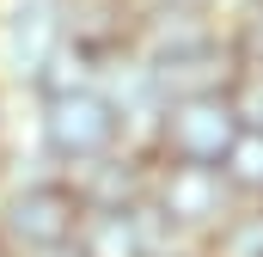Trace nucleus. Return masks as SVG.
<instances>
[{
  "label": "nucleus",
  "instance_id": "1",
  "mask_svg": "<svg viewBox=\"0 0 263 257\" xmlns=\"http://www.w3.org/2000/svg\"><path fill=\"white\" fill-rule=\"evenodd\" d=\"M49 147L55 153H73V159H92L117 141V104L98 92V86H67V92H49Z\"/></svg>",
  "mask_w": 263,
  "mask_h": 257
},
{
  "label": "nucleus",
  "instance_id": "4",
  "mask_svg": "<svg viewBox=\"0 0 263 257\" xmlns=\"http://www.w3.org/2000/svg\"><path fill=\"white\" fill-rule=\"evenodd\" d=\"M233 56L245 62V74H263V0L239 6V25H233Z\"/></svg>",
  "mask_w": 263,
  "mask_h": 257
},
{
  "label": "nucleus",
  "instance_id": "3",
  "mask_svg": "<svg viewBox=\"0 0 263 257\" xmlns=\"http://www.w3.org/2000/svg\"><path fill=\"white\" fill-rule=\"evenodd\" d=\"M67 43V0H18L6 12V56L18 74H43V62Z\"/></svg>",
  "mask_w": 263,
  "mask_h": 257
},
{
  "label": "nucleus",
  "instance_id": "2",
  "mask_svg": "<svg viewBox=\"0 0 263 257\" xmlns=\"http://www.w3.org/2000/svg\"><path fill=\"white\" fill-rule=\"evenodd\" d=\"M239 135V104L233 98H172L165 104V147L178 159H220Z\"/></svg>",
  "mask_w": 263,
  "mask_h": 257
}]
</instances>
